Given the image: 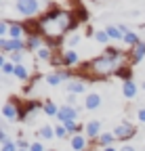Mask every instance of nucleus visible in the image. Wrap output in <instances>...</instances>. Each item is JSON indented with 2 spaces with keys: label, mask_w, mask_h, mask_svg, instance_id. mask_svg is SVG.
I'll list each match as a JSON object with an SVG mask.
<instances>
[{
  "label": "nucleus",
  "mask_w": 145,
  "mask_h": 151,
  "mask_svg": "<svg viewBox=\"0 0 145 151\" xmlns=\"http://www.w3.org/2000/svg\"><path fill=\"white\" fill-rule=\"evenodd\" d=\"M0 141H2V145H4V143L9 141V139H6V132H4L2 128H0Z\"/></svg>",
  "instance_id": "nucleus-36"
},
{
  "label": "nucleus",
  "mask_w": 145,
  "mask_h": 151,
  "mask_svg": "<svg viewBox=\"0 0 145 151\" xmlns=\"http://www.w3.org/2000/svg\"><path fill=\"white\" fill-rule=\"evenodd\" d=\"M65 128H67V132H76L78 130V122H67V124H63Z\"/></svg>",
  "instance_id": "nucleus-33"
},
{
  "label": "nucleus",
  "mask_w": 145,
  "mask_h": 151,
  "mask_svg": "<svg viewBox=\"0 0 145 151\" xmlns=\"http://www.w3.org/2000/svg\"><path fill=\"white\" fill-rule=\"evenodd\" d=\"M38 59H42V61H50V48L48 46H42V48H38Z\"/></svg>",
  "instance_id": "nucleus-25"
},
{
  "label": "nucleus",
  "mask_w": 145,
  "mask_h": 151,
  "mask_svg": "<svg viewBox=\"0 0 145 151\" xmlns=\"http://www.w3.org/2000/svg\"><path fill=\"white\" fill-rule=\"evenodd\" d=\"M55 137H59V139H65L67 137V128L63 124H57L55 126Z\"/></svg>",
  "instance_id": "nucleus-28"
},
{
  "label": "nucleus",
  "mask_w": 145,
  "mask_h": 151,
  "mask_svg": "<svg viewBox=\"0 0 145 151\" xmlns=\"http://www.w3.org/2000/svg\"><path fill=\"white\" fill-rule=\"evenodd\" d=\"M38 137H40V139H44V141H50L53 137H55V128L48 126V124H44V126L40 128V132H38Z\"/></svg>",
  "instance_id": "nucleus-20"
},
{
  "label": "nucleus",
  "mask_w": 145,
  "mask_h": 151,
  "mask_svg": "<svg viewBox=\"0 0 145 151\" xmlns=\"http://www.w3.org/2000/svg\"><path fill=\"white\" fill-rule=\"evenodd\" d=\"M137 120H139L141 124H145V107H141V109L137 111Z\"/></svg>",
  "instance_id": "nucleus-34"
},
{
  "label": "nucleus",
  "mask_w": 145,
  "mask_h": 151,
  "mask_svg": "<svg viewBox=\"0 0 145 151\" xmlns=\"http://www.w3.org/2000/svg\"><path fill=\"white\" fill-rule=\"evenodd\" d=\"M122 32H124V42H126V46H131V48H135L141 40H139V36L135 34V32H131V29H126V27H120Z\"/></svg>",
  "instance_id": "nucleus-13"
},
{
  "label": "nucleus",
  "mask_w": 145,
  "mask_h": 151,
  "mask_svg": "<svg viewBox=\"0 0 145 151\" xmlns=\"http://www.w3.org/2000/svg\"><path fill=\"white\" fill-rule=\"evenodd\" d=\"M19 151H23V149H19Z\"/></svg>",
  "instance_id": "nucleus-44"
},
{
  "label": "nucleus",
  "mask_w": 145,
  "mask_h": 151,
  "mask_svg": "<svg viewBox=\"0 0 145 151\" xmlns=\"http://www.w3.org/2000/svg\"><path fill=\"white\" fill-rule=\"evenodd\" d=\"M122 92H124L126 99H133L135 94H137V84H135L133 80H124V82H122Z\"/></svg>",
  "instance_id": "nucleus-14"
},
{
  "label": "nucleus",
  "mask_w": 145,
  "mask_h": 151,
  "mask_svg": "<svg viewBox=\"0 0 145 151\" xmlns=\"http://www.w3.org/2000/svg\"><path fill=\"white\" fill-rule=\"evenodd\" d=\"M15 6L17 11H19L21 15L25 17H32L40 11V4H38V0H15Z\"/></svg>",
  "instance_id": "nucleus-4"
},
{
  "label": "nucleus",
  "mask_w": 145,
  "mask_h": 151,
  "mask_svg": "<svg viewBox=\"0 0 145 151\" xmlns=\"http://www.w3.org/2000/svg\"><path fill=\"white\" fill-rule=\"evenodd\" d=\"M4 42H6V40H4V38H0V50H2V48H4Z\"/></svg>",
  "instance_id": "nucleus-40"
},
{
  "label": "nucleus",
  "mask_w": 145,
  "mask_h": 151,
  "mask_svg": "<svg viewBox=\"0 0 145 151\" xmlns=\"http://www.w3.org/2000/svg\"><path fill=\"white\" fill-rule=\"evenodd\" d=\"M80 40H82V36H80V34H71V36L67 38V44H69V46H76Z\"/></svg>",
  "instance_id": "nucleus-30"
},
{
  "label": "nucleus",
  "mask_w": 145,
  "mask_h": 151,
  "mask_svg": "<svg viewBox=\"0 0 145 151\" xmlns=\"http://www.w3.org/2000/svg\"><path fill=\"white\" fill-rule=\"evenodd\" d=\"M67 90H69V94H80V92L86 90V84H82V82H69Z\"/></svg>",
  "instance_id": "nucleus-21"
},
{
  "label": "nucleus",
  "mask_w": 145,
  "mask_h": 151,
  "mask_svg": "<svg viewBox=\"0 0 145 151\" xmlns=\"http://www.w3.org/2000/svg\"><path fill=\"white\" fill-rule=\"evenodd\" d=\"M84 107L86 109H99L101 107V94H97V92H90L88 97H86V101H84Z\"/></svg>",
  "instance_id": "nucleus-12"
},
{
  "label": "nucleus",
  "mask_w": 145,
  "mask_h": 151,
  "mask_svg": "<svg viewBox=\"0 0 145 151\" xmlns=\"http://www.w3.org/2000/svg\"><path fill=\"white\" fill-rule=\"evenodd\" d=\"M74 101H76V97H74V94H69V97H67V105H74Z\"/></svg>",
  "instance_id": "nucleus-38"
},
{
  "label": "nucleus",
  "mask_w": 145,
  "mask_h": 151,
  "mask_svg": "<svg viewBox=\"0 0 145 151\" xmlns=\"http://www.w3.org/2000/svg\"><path fill=\"white\" fill-rule=\"evenodd\" d=\"M95 40H97L99 44H107V42H110V36H107L105 29H103V32H95Z\"/></svg>",
  "instance_id": "nucleus-26"
},
{
  "label": "nucleus",
  "mask_w": 145,
  "mask_h": 151,
  "mask_svg": "<svg viewBox=\"0 0 145 151\" xmlns=\"http://www.w3.org/2000/svg\"><path fill=\"white\" fill-rule=\"evenodd\" d=\"M69 143H71V147H74V151H84L86 149V139L82 134H74Z\"/></svg>",
  "instance_id": "nucleus-17"
},
{
  "label": "nucleus",
  "mask_w": 145,
  "mask_h": 151,
  "mask_svg": "<svg viewBox=\"0 0 145 151\" xmlns=\"http://www.w3.org/2000/svg\"><path fill=\"white\" fill-rule=\"evenodd\" d=\"M57 120H59V124L78 122V107H74V105H61L59 111H57Z\"/></svg>",
  "instance_id": "nucleus-3"
},
{
  "label": "nucleus",
  "mask_w": 145,
  "mask_h": 151,
  "mask_svg": "<svg viewBox=\"0 0 145 151\" xmlns=\"http://www.w3.org/2000/svg\"><path fill=\"white\" fill-rule=\"evenodd\" d=\"M30 151H46V149H42V143H32Z\"/></svg>",
  "instance_id": "nucleus-35"
},
{
  "label": "nucleus",
  "mask_w": 145,
  "mask_h": 151,
  "mask_svg": "<svg viewBox=\"0 0 145 151\" xmlns=\"http://www.w3.org/2000/svg\"><path fill=\"white\" fill-rule=\"evenodd\" d=\"M4 63H6V59H4V55H2V50H0V69L4 67Z\"/></svg>",
  "instance_id": "nucleus-37"
},
{
  "label": "nucleus",
  "mask_w": 145,
  "mask_h": 151,
  "mask_svg": "<svg viewBox=\"0 0 145 151\" xmlns=\"http://www.w3.org/2000/svg\"><path fill=\"white\" fill-rule=\"evenodd\" d=\"M107 36H110V40H124V32L116 25H107Z\"/></svg>",
  "instance_id": "nucleus-18"
},
{
  "label": "nucleus",
  "mask_w": 145,
  "mask_h": 151,
  "mask_svg": "<svg viewBox=\"0 0 145 151\" xmlns=\"http://www.w3.org/2000/svg\"><path fill=\"white\" fill-rule=\"evenodd\" d=\"M2 116H4V120H9V122H15V120L21 118V113H19V109H17V103H15V101H9V103L2 105Z\"/></svg>",
  "instance_id": "nucleus-6"
},
{
  "label": "nucleus",
  "mask_w": 145,
  "mask_h": 151,
  "mask_svg": "<svg viewBox=\"0 0 145 151\" xmlns=\"http://www.w3.org/2000/svg\"><path fill=\"white\" fill-rule=\"evenodd\" d=\"M23 36H25V25L9 23V38H11V40H23Z\"/></svg>",
  "instance_id": "nucleus-7"
},
{
  "label": "nucleus",
  "mask_w": 145,
  "mask_h": 151,
  "mask_svg": "<svg viewBox=\"0 0 145 151\" xmlns=\"http://www.w3.org/2000/svg\"><path fill=\"white\" fill-rule=\"evenodd\" d=\"M15 67H17V65H15L13 61H6V63H4V67L0 69V71H2V73H6V76H11V73L15 76Z\"/></svg>",
  "instance_id": "nucleus-27"
},
{
  "label": "nucleus",
  "mask_w": 145,
  "mask_h": 151,
  "mask_svg": "<svg viewBox=\"0 0 145 151\" xmlns=\"http://www.w3.org/2000/svg\"><path fill=\"white\" fill-rule=\"evenodd\" d=\"M126 57H110V55H101L95 57L82 65V73L86 78H107V76H116L124 69Z\"/></svg>",
  "instance_id": "nucleus-2"
},
{
  "label": "nucleus",
  "mask_w": 145,
  "mask_h": 151,
  "mask_svg": "<svg viewBox=\"0 0 145 151\" xmlns=\"http://www.w3.org/2000/svg\"><path fill=\"white\" fill-rule=\"evenodd\" d=\"M116 141V134H114V132H112V134H110V132H103V134L97 139V143L105 149V147H112V143Z\"/></svg>",
  "instance_id": "nucleus-19"
},
{
  "label": "nucleus",
  "mask_w": 145,
  "mask_h": 151,
  "mask_svg": "<svg viewBox=\"0 0 145 151\" xmlns=\"http://www.w3.org/2000/svg\"><path fill=\"white\" fill-rule=\"evenodd\" d=\"M9 34V23L6 21H0V38H4Z\"/></svg>",
  "instance_id": "nucleus-32"
},
{
  "label": "nucleus",
  "mask_w": 145,
  "mask_h": 151,
  "mask_svg": "<svg viewBox=\"0 0 145 151\" xmlns=\"http://www.w3.org/2000/svg\"><path fill=\"white\" fill-rule=\"evenodd\" d=\"M84 132H86L88 139H99V137H101V124H99L97 120H90V122L84 126Z\"/></svg>",
  "instance_id": "nucleus-8"
},
{
  "label": "nucleus",
  "mask_w": 145,
  "mask_h": 151,
  "mask_svg": "<svg viewBox=\"0 0 145 151\" xmlns=\"http://www.w3.org/2000/svg\"><path fill=\"white\" fill-rule=\"evenodd\" d=\"M23 52H25V50H17V52H11V55H9V61H13L15 65H21V61H23Z\"/></svg>",
  "instance_id": "nucleus-24"
},
{
  "label": "nucleus",
  "mask_w": 145,
  "mask_h": 151,
  "mask_svg": "<svg viewBox=\"0 0 145 151\" xmlns=\"http://www.w3.org/2000/svg\"><path fill=\"white\" fill-rule=\"evenodd\" d=\"M46 151H55V149H46Z\"/></svg>",
  "instance_id": "nucleus-42"
},
{
  "label": "nucleus",
  "mask_w": 145,
  "mask_h": 151,
  "mask_svg": "<svg viewBox=\"0 0 145 151\" xmlns=\"http://www.w3.org/2000/svg\"><path fill=\"white\" fill-rule=\"evenodd\" d=\"M135 126L131 124V122H120L116 128H114V134H116V139L118 141H126V139H133L135 137Z\"/></svg>",
  "instance_id": "nucleus-5"
},
{
  "label": "nucleus",
  "mask_w": 145,
  "mask_h": 151,
  "mask_svg": "<svg viewBox=\"0 0 145 151\" xmlns=\"http://www.w3.org/2000/svg\"><path fill=\"white\" fill-rule=\"evenodd\" d=\"M76 23V17L71 15L69 11H50V13H44L38 21H36V32H38L42 38L46 40H61V38L74 27Z\"/></svg>",
  "instance_id": "nucleus-1"
},
{
  "label": "nucleus",
  "mask_w": 145,
  "mask_h": 151,
  "mask_svg": "<svg viewBox=\"0 0 145 151\" xmlns=\"http://www.w3.org/2000/svg\"><path fill=\"white\" fill-rule=\"evenodd\" d=\"M67 78H69V73H67V71H53V73L46 76V82H48L50 86H57V84L65 82Z\"/></svg>",
  "instance_id": "nucleus-10"
},
{
  "label": "nucleus",
  "mask_w": 145,
  "mask_h": 151,
  "mask_svg": "<svg viewBox=\"0 0 145 151\" xmlns=\"http://www.w3.org/2000/svg\"><path fill=\"white\" fill-rule=\"evenodd\" d=\"M143 90H145V82H143Z\"/></svg>",
  "instance_id": "nucleus-43"
},
{
  "label": "nucleus",
  "mask_w": 145,
  "mask_h": 151,
  "mask_svg": "<svg viewBox=\"0 0 145 151\" xmlns=\"http://www.w3.org/2000/svg\"><path fill=\"white\" fill-rule=\"evenodd\" d=\"M145 57V42H139L133 50H131V55H128V59H131V63H139L141 59Z\"/></svg>",
  "instance_id": "nucleus-11"
},
{
  "label": "nucleus",
  "mask_w": 145,
  "mask_h": 151,
  "mask_svg": "<svg viewBox=\"0 0 145 151\" xmlns=\"http://www.w3.org/2000/svg\"><path fill=\"white\" fill-rule=\"evenodd\" d=\"M76 63H78V52L71 48L63 50V65H76Z\"/></svg>",
  "instance_id": "nucleus-16"
},
{
  "label": "nucleus",
  "mask_w": 145,
  "mask_h": 151,
  "mask_svg": "<svg viewBox=\"0 0 145 151\" xmlns=\"http://www.w3.org/2000/svg\"><path fill=\"white\" fill-rule=\"evenodd\" d=\"M17 50H25V40H9L4 42V48H2V52H17Z\"/></svg>",
  "instance_id": "nucleus-9"
},
{
  "label": "nucleus",
  "mask_w": 145,
  "mask_h": 151,
  "mask_svg": "<svg viewBox=\"0 0 145 151\" xmlns=\"http://www.w3.org/2000/svg\"><path fill=\"white\" fill-rule=\"evenodd\" d=\"M120 151H135V147H131V145H124Z\"/></svg>",
  "instance_id": "nucleus-39"
},
{
  "label": "nucleus",
  "mask_w": 145,
  "mask_h": 151,
  "mask_svg": "<svg viewBox=\"0 0 145 151\" xmlns=\"http://www.w3.org/2000/svg\"><path fill=\"white\" fill-rule=\"evenodd\" d=\"M103 151H120V149H114V147H105Z\"/></svg>",
  "instance_id": "nucleus-41"
},
{
  "label": "nucleus",
  "mask_w": 145,
  "mask_h": 151,
  "mask_svg": "<svg viewBox=\"0 0 145 151\" xmlns=\"http://www.w3.org/2000/svg\"><path fill=\"white\" fill-rule=\"evenodd\" d=\"M17 147H19V149H23V151H30L32 143H27L25 139H19V141H17Z\"/></svg>",
  "instance_id": "nucleus-31"
},
{
  "label": "nucleus",
  "mask_w": 145,
  "mask_h": 151,
  "mask_svg": "<svg viewBox=\"0 0 145 151\" xmlns=\"http://www.w3.org/2000/svg\"><path fill=\"white\" fill-rule=\"evenodd\" d=\"M42 109H44L46 116H57V111H59V107L53 103V101H44L42 103Z\"/></svg>",
  "instance_id": "nucleus-23"
},
{
  "label": "nucleus",
  "mask_w": 145,
  "mask_h": 151,
  "mask_svg": "<svg viewBox=\"0 0 145 151\" xmlns=\"http://www.w3.org/2000/svg\"><path fill=\"white\" fill-rule=\"evenodd\" d=\"M38 50V48H42V36L40 34H32V38L25 42V50Z\"/></svg>",
  "instance_id": "nucleus-15"
},
{
  "label": "nucleus",
  "mask_w": 145,
  "mask_h": 151,
  "mask_svg": "<svg viewBox=\"0 0 145 151\" xmlns=\"http://www.w3.org/2000/svg\"><path fill=\"white\" fill-rule=\"evenodd\" d=\"M0 149H2V147H0Z\"/></svg>",
  "instance_id": "nucleus-45"
},
{
  "label": "nucleus",
  "mask_w": 145,
  "mask_h": 151,
  "mask_svg": "<svg viewBox=\"0 0 145 151\" xmlns=\"http://www.w3.org/2000/svg\"><path fill=\"white\" fill-rule=\"evenodd\" d=\"M0 151H19V147H17V143H13V141H6Z\"/></svg>",
  "instance_id": "nucleus-29"
},
{
  "label": "nucleus",
  "mask_w": 145,
  "mask_h": 151,
  "mask_svg": "<svg viewBox=\"0 0 145 151\" xmlns=\"http://www.w3.org/2000/svg\"><path fill=\"white\" fill-rule=\"evenodd\" d=\"M15 78H19V80H27L30 78V69L21 63V65H17L15 67Z\"/></svg>",
  "instance_id": "nucleus-22"
}]
</instances>
